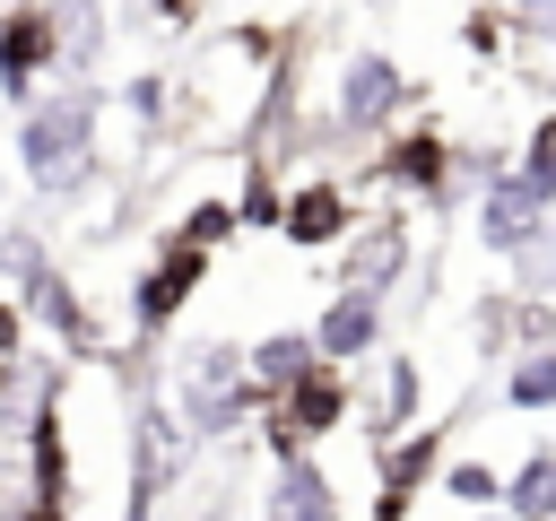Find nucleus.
<instances>
[{"mask_svg":"<svg viewBox=\"0 0 556 521\" xmlns=\"http://www.w3.org/2000/svg\"><path fill=\"white\" fill-rule=\"evenodd\" d=\"M356 226V191L339 182V174H313V182H287V200H278V243H295V252H330L339 234Z\"/></svg>","mask_w":556,"mask_h":521,"instance_id":"obj_11","label":"nucleus"},{"mask_svg":"<svg viewBox=\"0 0 556 521\" xmlns=\"http://www.w3.org/2000/svg\"><path fill=\"white\" fill-rule=\"evenodd\" d=\"M460 52H478V61H504V52H513V17H504V0H469V17H460Z\"/></svg>","mask_w":556,"mask_h":521,"instance_id":"obj_24","label":"nucleus"},{"mask_svg":"<svg viewBox=\"0 0 556 521\" xmlns=\"http://www.w3.org/2000/svg\"><path fill=\"white\" fill-rule=\"evenodd\" d=\"M200 521H226V495H217V504H208V512H200Z\"/></svg>","mask_w":556,"mask_h":521,"instance_id":"obj_32","label":"nucleus"},{"mask_svg":"<svg viewBox=\"0 0 556 521\" xmlns=\"http://www.w3.org/2000/svg\"><path fill=\"white\" fill-rule=\"evenodd\" d=\"M408 260H417V234H408L400 208H374V217H356V226L330 243V269H339V287H356V295H391V287L408 278Z\"/></svg>","mask_w":556,"mask_h":521,"instance_id":"obj_5","label":"nucleus"},{"mask_svg":"<svg viewBox=\"0 0 556 521\" xmlns=\"http://www.w3.org/2000/svg\"><path fill=\"white\" fill-rule=\"evenodd\" d=\"M182 460H191V425L165 399H139V417H130V521L148 504H165V486L182 478Z\"/></svg>","mask_w":556,"mask_h":521,"instance_id":"obj_8","label":"nucleus"},{"mask_svg":"<svg viewBox=\"0 0 556 521\" xmlns=\"http://www.w3.org/2000/svg\"><path fill=\"white\" fill-rule=\"evenodd\" d=\"M269 521H339V486L313 452H287L278 460V486H269Z\"/></svg>","mask_w":556,"mask_h":521,"instance_id":"obj_14","label":"nucleus"},{"mask_svg":"<svg viewBox=\"0 0 556 521\" xmlns=\"http://www.w3.org/2000/svg\"><path fill=\"white\" fill-rule=\"evenodd\" d=\"M9 391H17V356H0V399H9Z\"/></svg>","mask_w":556,"mask_h":521,"instance_id":"obj_31","label":"nucleus"},{"mask_svg":"<svg viewBox=\"0 0 556 521\" xmlns=\"http://www.w3.org/2000/svg\"><path fill=\"white\" fill-rule=\"evenodd\" d=\"M156 17H165V26H191V17H200V0H156Z\"/></svg>","mask_w":556,"mask_h":521,"instance_id":"obj_30","label":"nucleus"},{"mask_svg":"<svg viewBox=\"0 0 556 521\" xmlns=\"http://www.w3.org/2000/svg\"><path fill=\"white\" fill-rule=\"evenodd\" d=\"M43 260H52V252H43V234H26V226H9V234H0V278H9V287H26Z\"/></svg>","mask_w":556,"mask_h":521,"instance_id":"obj_28","label":"nucleus"},{"mask_svg":"<svg viewBox=\"0 0 556 521\" xmlns=\"http://www.w3.org/2000/svg\"><path fill=\"white\" fill-rule=\"evenodd\" d=\"M17 304H26V321H43L70 356H104V321H96V304L78 295V278H70L61 260H43V269L17 287Z\"/></svg>","mask_w":556,"mask_h":521,"instance_id":"obj_12","label":"nucleus"},{"mask_svg":"<svg viewBox=\"0 0 556 521\" xmlns=\"http://www.w3.org/2000/svg\"><path fill=\"white\" fill-rule=\"evenodd\" d=\"M96 130H104V87H87V78H52V87H35L17 104L9 148H17V165L35 182V200H78L104 174Z\"/></svg>","mask_w":556,"mask_h":521,"instance_id":"obj_1","label":"nucleus"},{"mask_svg":"<svg viewBox=\"0 0 556 521\" xmlns=\"http://www.w3.org/2000/svg\"><path fill=\"white\" fill-rule=\"evenodd\" d=\"M226 234H235V200H191L174 217V243H191V252H217Z\"/></svg>","mask_w":556,"mask_h":521,"instance_id":"obj_26","label":"nucleus"},{"mask_svg":"<svg viewBox=\"0 0 556 521\" xmlns=\"http://www.w3.org/2000/svg\"><path fill=\"white\" fill-rule=\"evenodd\" d=\"M278 174H269V156H252V174H243V191H235V234H269L278 226Z\"/></svg>","mask_w":556,"mask_h":521,"instance_id":"obj_22","label":"nucleus"},{"mask_svg":"<svg viewBox=\"0 0 556 521\" xmlns=\"http://www.w3.org/2000/svg\"><path fill=\"white\" fill-rule=\"evenodd\" d=\"M434 469H443V434H426V425L374 443V478H382V495H408V504H417V486H434Z\"/></svg>","mask_w":556,"mask_h":521,"instance_id":"obj_16","label":"nucleus"},{"mask_svg":"<svg viewBox=\"0 0 556 521\" xmlns=\"http://www.w3.org/2000/svg\"><path fill=\"white\" fill-rule=\"evenodd\" d=\"M504 17H513V52L556 61V0H504Z\"/></svg>","mask_w":556,"mask_h":521,"instance_id":"obj_27","label":"nucleus"},{"mask_svg":"<svg viewBox=\"0 0 556 521\" xmlns=\"http://www.w3.org/2000/svg\"><path fill=\"white\" fill-rule=\"evenodd\" d=\"M374 347H382V295L339 287V295L313 313V356H321V365H365Z\"/></svg>","mask_w":556,"mask_h":521,"instance_id":"obj_13","label":"nucleus"},{"mask_svg":"<svg viewBox=\"0 0 556 521\" xmlns=\"http://www.w3.org/2000/svg\"><path fill=\"white\" fill-rule=\"evenodd\" d=\"M547 452H556V443H547Z\"/></svg>","mask_w":556,"mask_h":521,"instance_id":"obj_34","label":"nucleus"},{"mask_svg":"<svg viewBox=\"0 0 556 521\" xmlns=\"http://www.w3.org/2000/svg\"><path fill=\"white\" fill-rule=\"evenodd\" d=\"M417 104V78L382 52V43H356L348 61H339V87H330V122L348 130V139H382L400 113Z\"/></svg>","mask_w":556,"mask_h":521,"instance_id":"obj_4","label":"nucleus"},{"mask_svg":"<svg viewBox=\"0 0 556 521\" xmlns=\"http://www.w3.org/2000/svg\"><path fill=\"white\" fill-rule=\"evenodd\" d=\"M434 486H443V504H504V469H486V460H443Z\"/></svg>","mask_w":556,"mask_h":521,"instance_id":"obj_25","label":"nucleus"},{"mask_svg":"<svg viewBox=\"0 0 556 521\" xmlns=\"http://www.w3.org/2000/svg\"><path fill=\"white\" fill-rule=\"evenodd\" d=\"M348 9H382V0H348Z\"/></svg>","mask_w":556,"mask_h":521,"instance_id":"obj_33","label":"nucleus"},{"mask_svg":"<svg viewBox=\"0 0 556 521\" xmlns=\"http://www.w3.org/2000/svg\"><path fill=\"white\" fill-rule=\"evenodd\" d=\"M547 226H556V208H547V200H539L513 165H504L495 182H478V243H486L495 260H521Z\"/></svg>","mask_w":556,"mask_h":521,"instance_id":"obj_9","label":"nucleus"},{"mask_svg":"<svg viewBox=\"0 0 556 521\" xmlns=\"http://www.w3.org/2000/svg\"><path fill=\"white\" fill-rule=\"evenodd\" d=\"M200 278H208V252H191V243H156V260L139 269V287H130V321H139V339H165L174 330V313L200 295Z\"/></svg>","mask_w":556,"mask_h":521,"instance_id":"obj_10","label":"nucleus"},{"mask_svg":"<svg viewBox=\"0 0 556 521\" xmlns=\"http://www.w3.org/2000/svg\"><path fill=\"white\" fill-rule=\"evenodd\" d=\"M252 425H261V443H269L278 460H287V452H313L321 434L348 425V365H321V356H313L295 382H278V391L261 399Z\"/></svg>","mask_w":556,"mask_h":521,"instance_id":"obj_3","label":"nucleus"},{"mask_svg":"<svg viewBox=\"0 0 556 521\" xmlns=\"http://www.w3.org/2000/svg\"><path fill=\"white\" fill-rule=\"evenodd\" d=\"M17 347H26V304L0 295V356H17Z\"/></svg>","mask_w":556,"mask_h":521,"instance_id":"obj_29","label":"nucleus"},{"mask_svg":"<svg viewBox=\"0 0 556 521\" xmlns=\"http://www.w3.org/2000/svg\"><path fill=\"white\" fill-rule=\"evenodd\" d=\"M122 113H130L148 139H165V130H174V78H165V69H139V78L122 87Z\"/></svg>","mask_w":556,"mask_h":521,"instance_id":"obj_21","label":"nucleus"},{"mask_svg":"<svg viewBox=\"0 0 556 521\" xmlns=\"http://www.w3.org/2000/svg\"><path fill=\"white\" fill-rule=\"evenodd\" d=\"M52 35H61V78H87L104 61V0H52Z\"/></svg>","mask_w":556,"mask_h":521,"instance_id":"obj_17","label":"nucleus"},{"mask_svg":"<svg viewBox=\"0 0 556 521\" xmlns=\"http://www.w3.org/2000/svg\"><path fill=\"white\" fill-rule=\"evenodd\" d=\"M174 417H182L191 434H243V425L261 417V391H252L235 339L182 347V365H174Z\"/></svg>","mask_w":556,"mask_h":521,"instance_id":"obj_2","label":"nucleus"},{"mask_svg":"<svg viewBox=\"0 0 556 521\" xmlns=\"http://www.w3.org/2000/svg\"><path fill=\"white\" fill-rule=\"evenodd\" d=\"M513 174H521V182H530V191L556 208V104L530 122V139H521V165H513Z\"/></svg>","mask_w":556,"mask_h":521,"instance_id":"obj_23","label":"nucleus"},{"mask_svg":"<svg viewBox=\"0 0 556 521\" xmlns=\"http://www.w3.org/2000/svg\"><path fill=\"white\" fill-rule=\"evenodd\" d=\"M365 182L374 191H408L426 208H452V139L443 130H382Z\"/></svg>","mask_w":556,"mask_h":521,"instance_id":"obj_7","label":"nucleus"},{"mask_svg":"<svg viewBox=\"0 0 556 521\" xmlns=\"http://www.w3.org/2000/svg\"><path fill=\"white\" fill-rule=\"evenodd\" d=\"M304 365H313V330H269V339H252V347H243V373H252V391H261V399H269L278 382H295Z\"/></svg>","mask_w":556,"mask_h":521,"instance_id":"obj_18","label":"nucleus"},{"mask_svg":"<svg viewBox=\"0 0 556 521\" xmlns=\"http://www.w3.org/2000/svg\"><path fill=\"white\" fill-rule=\"evenodd\" d=\"M417 408H426V373H417V356H382V382H374V399H365V434L391 443V434L417 425Z\"/></svg>","mask_w":556,"mask_h":521,"instance_id":"obj_15","label":"nucleus"},{"mask_svg":"<svg viewBox=\"0 0 556 521\" xmlns=\"http://www.w3.org/2000/svg\"><path fill=\"white\" fill-rule=\"evenodd\" d=\"M504 512L513 521H556V452H530L521 469H504Z\"/></svg>","mask_w":556,"mask_h":521,"instance_id":"obj_19","label":"nucleus"},{"mask_svg":"<svg viewBox=\"0 0 556 521\" xmlns=\"http://www.w3.org/2000/svg\"><path fill=\"white\" fill-rule=\"evenodd\" d=\"M61 78V35H52V0H0V104L17 113L35 87Z\"/></svg>","mask_w":556,"mask_h":521,"instance_id":"obj_6","label":"nucleus"},{"mask_svg":"<svg viewBox=\"0 0 556 521\" xmlns=\"http://www.w3.org/2000/svg\"><path fill=\"white\" fill-rule=\"evenodd\" d=\"M504 408H521V417L556 408V347H513V373H504Z\"/></svg>","mask_w":556,"mask_h":521,"instance_id":"obj_20","label":"nucleus"}]
</instances>
